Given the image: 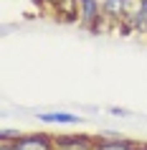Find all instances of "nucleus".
<instances>
[{
    "label": "nucleus",
    "instance_id": "nucleus-1",
    "mask_svg": "<svg viewBox=\"0 0 147 150\" xmlns=\"http://www.w3.org/2000/svg\"><path fill=\"white\" fill-rule=\"evenodd\" d=\"M15 150H51V145L46 135H28V137L15 140Z\"/></svg>",
    "mask_w": 147,
    "mask_h": 150
},
{
    "label": "nucleus",
    "instance_id": "nucleus-2",
    "mask_svg": "<svg viewBox=\"0 0 147 150\" xmlns=\"http://www.w3.org/2000/svg\"><path fill=\"white\" fill-rule=\"evenodd\" d=\"M56 145L61 150H96L89 137H61V140H56Z\"/></svg>",
    "mask_w": 147,
    "mask_h": 150
},
{
    "label": "nucleus",
    "instance_id": "nucleus-3",
    "mask_svg": "<svg viewBox=\"0 0 147 150\" xmlns=\"http://www.w3.org/2000/svg\"><path fill=\"white\" fill-rule=\"evenodd\" d=\"M38 120L41 122H58V125H79L81 122V117L69 115V112H41Z\"/></svg>",
    "mask_w": 147,
    "mask_h": 150
},
{
    "label": "nucleus",
    "instance_id": "nucleus-4",
    "mask_svg": "<svg viewBox=\"0 0 147 150\" xmlns=\"http://www.w3.org/2000/svg\"><path fill=\"white\" fill-rule=\"evenodd\" d=\"M96 150H134V145L124 140H107V142H99Z\"/></svg>",
    "mask_w": 147,
    "mask_h": 150
},
{
    "label": "nucleus",
    "instance_id": "nucleus-5",
    "mask_svg": "<svg viewBox=\"0 0 147 150\" xmlns=\"http://www.w3.org/2000/svg\"><path fill=\"white\" fill-rule=\"evenodd\" d=\"M18 132H13V130H3V142H8L10 137H15Z\"/></svg>",
    "mask_w": 147,
    "mask_h": 150
},
{
    "label": "nucleus",
    "instance_id": "nucleus-6",
    "mask_svg": "<svg viewBox=\"0 0 147 150\" xmlns=\"http://www.w3.org/2000/svg\"><path fill=\"white\" fill-rule=\"evenodd\" d=\"M3 150H15V145H13V148H10L8 142H3Z\"/></svg>",
    "mask_w": 147,
    "mask_h": 150
},
{
    "label": "nucleus",
    "instance_id": "nucleus-7",
    "mask_svg": "<svg viewBox=\"0 0 147 150\" xmlns=\"http://www.w3.org/2000/svg\"><path fill=\"white\" fill-rule=\"evenodd\" d=\"M134 150H147V145H134Z\"/></svg>",
    "mask_w": 147,
    "mask_h": 150
}]
</instances>
